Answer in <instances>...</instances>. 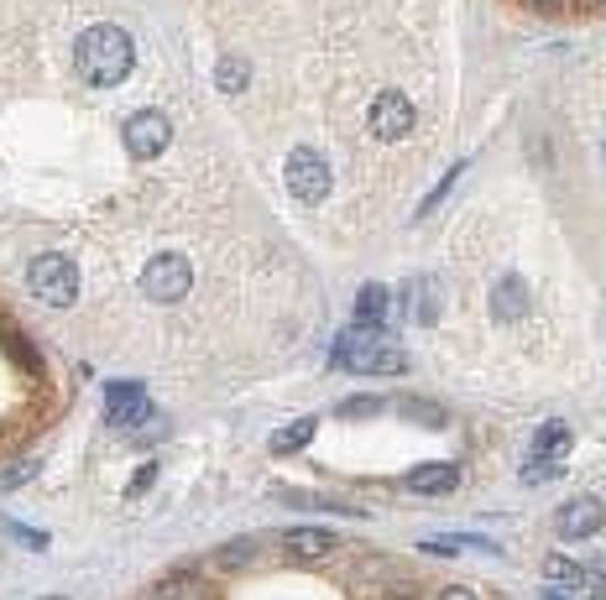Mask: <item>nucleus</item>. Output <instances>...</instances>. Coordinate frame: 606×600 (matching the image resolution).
<instances>
[{"label": "nucleus", "instance_id": "nucleus-1", "mask_svg": "<svg viewBox=\"0 0 606 600\" xmlns=\"http://www.w3.org/2000/svg\"><path fill=\"white\" fill-rule=\"evenodd\" d=\"M74 63H79V74L89 84H121L131 74V37H126L121 26H89L74 47Z\"/></svg>", "mask_w": 606, "mask_h": 600}, {"label": "nucleus", "instance_id": "nucleus-2", "mask_svg": "<svg viewBox=\"0 0 606 600\" xmlns=\"http://www.w3.org/2000/svg\"><path fill=\"white\" fill-rule=\"evenodd\" d=\"M335 366L340 371H371V377H398V371H408V356L382 340L377 324H350L335 340Z\"/></svg>", "mask_w": 606, "mask_h": 600}, {"label": "nucleus", "instance_id": "nucleus-3", "mask_svg": "<svg viewBox=\"0 0 606 600\" xmlns=\"http://www.w3.org/2000/svg\"><path fill=\"white\" fill-rule=\"evenodd\" d=\"M26 287H32L47 308H68V303L79 298V272H74L68 257H37L32 272H26Z\"/></svg>", "mask_w": 606, "mask_h": 600}, {"label": "nucleus", "instance_id": "nucleus-4", "mask_svg": "<svg viewBox=\"0 0 606 600\" xmlns=\"http://www.w3.org/2000/svg\"><path fill=\"white\" fill-rule=\"evenodd\" d=\"M288 194L299 204H320L329 194V162L314 152V146H299L288 157Z\"/></svg>", "mask_w": 606, "mask_h": 600}, {"label": "nucleus", "instance_id": "nucleus-5", "mask_svg": "<svg viewBox=\"0 0 606 600\" xmlns=\"http://www.w3.org/2000/svg\"><path fill=\"white\" fill-rule=\"evenodd\" d=\"M188 282H194V272H188V261L183 257H152L147 261V298L152 303H178L183 293H188Z\"/></svg>", "mask_w": 606, "mask_h": 600}, {"label": "nucleus", "instance_id": "nucleus-6", "mask_svg": "<svg viewBox=\"0 0 606 600\" xmlns=\"http://www.w3.org/2000/svg\"><path fill=\"white\" fill-rule=\"evenodd\" d=\"M121 137H126V146H131L137 157H158L162 146L173 141V126H167L162 110H137V116L121 126Z\"/></svg>", "mask_w": 606, "mask_h": 600}, {"label": "nucleus", "instance_id": "nucleus-7", "mask_svg": "<svg viewBox=\"0 0 606 600\" xmlns=\"http://www.w3.org/2000/svg\"><path fill=\"white\" fill-rule=\"evenodd\" d=\"M371 131H377V141H403L408 131H413V105L403 100V95H377V105H371Z\"/></svg>", "mask_w": 606, "mask_h": 600}, {"label": "nucleus", "instance_id": "nucleus-8", "mask_svg": "<svg viewBox=\"0 0 606 600\" xmlns=\"http://www.w3.org/2000/svg\"><path fill=\"white\" fill-rule=\"evenodd\" d=\"M602 522H606V512H602V501H596V497H575V501H565V506L554 512L560 538H591Z\"/></svg>", "mask_w": 606, "mask_h": 600}, {"label": "nucleus", "instance_id": "nucleus-9", "mask_svg": "<svg viewBox=\"0 0 606 600\" xmlns=\"http://www.w3.org/2000/svg\"><path fill=\"white\" fill-rule=\"evenodd\" d=\"M398 303L408 308V319L413 324H434L440 319V308H445V293H440V282L434 277H413L403 293H398Z\"/></svg>", "mask_w": 606, "mask_h": 600}, {"label": "nucleus", "instance_id": "nucleus-10", "mask_svg": "<svg viewBox=\"0 0 606 600\" xmlns=\"http://www.w3.org/2000/svg\"><path fill=\"white\" fill-rule=\"evenodd\" d=\"M461 486V465H419V470H408V491H419V497H445Z\"/></svg>", "mask_w": 606, "mask_h": 600}, {"label": "nucleus", "instance_id": "nucleus-11", "mask_svg": "<svg viewBox=\"0 0 606 600\" xmlns=\"http://www.w3.org/2000/svg\"><path fill=\"white\" fill-rule=\"evenodd\" d=\"M491 314H497L502 324L523 319V314H528V287H523V277H502L497 287H491Z\"/></svg>", "mask_w": 606, "mask_h": 600}, {"label": "nucleus", "instance_id": "nucleus-12", "mask_svg": "<svg viewBox=\"0 0 606 600\" xmlns=\"http://www.w3.org/2000/svg\"><path fill=\"white\" fill-rule=\"evenodd\" d=\"M283 548L293 559H324V554L335 548V533H324V527H293L283 538Z\"/></svg>", "mask_w": 606, "mask_h": 600}, {"label": "nucleus", "instance_id": "nucleus-13", "mask_svg": "<svg viewBox=\"0 0 606 600\" xmlns=\"http://www.w3.org/2000/svg\"><path fill=\"white\" fill-rule=\"evenodd\" d=\"M565 449H570V428H565V423H544V428H539V439H533V455H528V460H565Z\"/></svg>", "mask_w": 606, "mask_h": 600}, {"label": "nucleus", "instance_id": "nucleus-14", "mask_svg": "<svg viewBox=\"0 0 606 600\" xmlns=\"http://www.w3.org/2000/svg\"><path fill=\"white\" fill-rule=\"evenodd\" d=\"M387 308H392V293H387V287H361V298H356V324H377V329H382Z\"/></svg>", "mask_w": 606, "mask_h": 600}, {"label": "nucleus", "instance_id": "nucleus-15", "mask_svg": "<svg viewBox=\"0 0 606 600\" xmlns=\"http://www.w3.org/2000/svg\"><path fill=\"white\" fill-rule=\"evenodd\" d=\"M544 575H549V585H565V590H575V585H591L586 569H581L575 559H565V554H549V559H544Z\"/></svg>", "mask_w": 606, "mask_h": 600}, {"label": "nucleus", "instance_id": "nucleus-16", "mask_svg": "<svg viewBox=\"0 0 606 600\" xmlns=\"http://www.w3.org/2000/svg\"><path fill=\"white\" fill-rule=\"evenodd\" d=\"M314 428H320V423H314V418L288 423L283 434H272V455H293V449H303V444L314 439Z\"/></svg>", "mask_w": 606, "mask_h": 600}, {"label": "nucleus", "instance_id": "nucleus-17", "mask_svg": "<svg viewBox=\"0 0 606 600\" xmlns=\"http://www.w3.org/2000/svg\"><path fill=\"white\" fill-rule=\"evenodd\" d=\"M199 580H188V575H178V580H162L158 590H152V600H199Z\"/></svg>", "mask_w": 606, "mask_h": 600}, {"label": "nucleus", "instance_id": "nucleus-18", "mask_svg": "<svg viewBox=\"0 0 606 600\" xmlns=\"http://www.w3.org/2000/svg\"><path fill=\"white\" fill-rule=\"evenodd\" d=\"M147 418V397L142 402H126V407H110V413H105V423H110V428H131V423H142Z\"/></svg>", "mask_w": 606, "mask_h": 600}, {"label": "nucleus", "instance_id": "nucleus-19", "mask_svg": "<svg viewBox=\"0 0 606 600\" xmlns=\"http://www.w3.org/2000/svg\"><path fill=\"white\" fill-rule=\"evenodd\" d=\"M554 476H560V460H528V465H523V480H528V486H549Z\"/></svg>", "mask_w": 606, "mask_h": 600}, {"label": "nucleus", "instance_id": "nucleus-20", "mask_svg": "<svg viewBox=\"0 0 606 600\" xmlns=\"http://www.w3.org/2000/svg\"><path fill=\"white\" fill-rule=\"evenodd\" d=\"M215 84H220L225 95H230V89H246V68L236 58H225L220 63V74H215Z\"/></svg>", "mask_w": 606, "mask_h": 600}, {"label": "nucleus", "instance_id": "nucleus-21", "mask_svg": "<svg viewBox=\"0 0 606 600\" xmlns=\"http://www.w3.org/2000/svg\"><path fill=\"white\" fill-rule=\"evenodd\" d=\"M105 397H110V407H126V402H142V386H131V381H116V386H105Z\"/></svg>", "mask_w": 606, "mask_h": 600}, {"label": "nucleus", "instance_id": "nucleus-22", "mask_svg": "<svg viewBox=\"0 0 606 600\" xmlns=\"http://www.w3.org/2000/svg\"><path fill=\"white\" fill-rule=\"evenodd\" d=\"M371 413H382V402H377V397H366V402H345V407H340V418H371Z\"/></svg>", "mask_w": 606, "mask_h": 600}, {"label": "nucleus", "instance_id": "nucleus-23", "mask_svg": "<svg viewBox=\"0 0 606 600\" xmlns=\"http://www.w3.org/2000/svg\"><path fill=\"white\" fill-rule=\"evenodd\" d=\"M455 548H465L461 538H424V554H440V559H450Z\"/></svg>", "mask_w": 606, "mask_h": 600}, {"label": "nucleus", "instance_id": "nucleus-24", "mask_svg": "<svg viewBox=\"0 0 606 600\" xmlns=\"http://www.w3.org/2000/svg\"><path fill=\"white\" fill-rule=\"evenodd\" d=\"M26 476H37V465L26 460V465H17V470H6V476H0V486H21V480Z\"/></svg>", "mask_w": 606, "mask_h": 600}, {"label": "nucleus", "instance_id": "nucleus-25", "mask_svg": "<svg viewBox=\"0 0 606 600\" xmlns=\"http://www.w3.org/2000/svg\"><path fill=\"white\" fill-rule=\"evenodd\" d=\"M528 6H533V11H565L570 0H528Z\"/></svg>", "mask_w": 606, "mask_h": 600}, {"label": "nucleus", "instance_id": "nucleus-26", "mask_svg": "<svg viewBox=\"0 0 606 600\" xmlns=\"http://www.w3.org/2000/svg\"><path fill=\"white\" fill-rule=\"evenodd\" d=\"M591 596L606 600V575H591Z\"/></svg>", "mask_w": 606, "mask_h": 600}, {"label": "nucleus", "instance_id": "nucleus-27", "mask_svg": "<svg viewBox=\"0 0 606 600\" xmlns=\"http://www.w3.org/2000/svg\"><path fill=\"white\" fill-rule=\"evenodd\" d=\"M544 600H575V596H570V590H560V585H549Z\"/></svg>", "mask_w": 606, "mask_h": 600}, {"label": "nucleus", "instance_id": "nucleus-28", "mask_svg": "<svg viewBox=\"0 0 606 600\" xmlns=\"http://www.w3.org/2000/svg\"><path fill=\"white\" fill-rule=\"evenodd\" d=\"M440 600H476V596H470V590H461V585H455V590H445V596H440Z\"/></svg>", "mask_w": 606, "mask_h": 600}, {"label": "nucleus", "instance_id": "nucleus-29", "mask_svg": "<svg viewBox=\"0 0 606 600\" xmlns=\"http://www.w3.org/2000/svg\"><path fill=\"white\" fill-rule=\"evenodd\" d=\"M591 6H606V0H591Z\"/></svg>", "mask_w": 606, "mask_h": 600}, {"label": "nucleus", "instance_id": "nucleus-30", "mask_svg": "<svg viewBox=\"0 0 606 600\" xmlns=\"http://www.w3.org/2000/svg\"><path fill=\"white\" fill-rule=\"evenodd\" d=\"M47 600H63V596H47Z\"/></svg>", "mask_w": 606, "mask_h": 600}]
</instances>
